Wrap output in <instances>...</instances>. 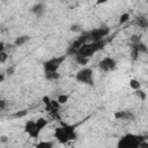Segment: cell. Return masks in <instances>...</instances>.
Here are the masks:
<instances>
[{
    "label": "cell",
    "instance_id": "obj_1",
    "mask_svg": "<svg viewBox=\"0 0 148 148\" xmlns=\"http://www.w3.org/2000/svg\"><path fill=\"white\" fill-rule=\"evenodd\" d=\"M54 138L57 139L58 142L60 143H67L68 141L75 140L76 139V133H75V127L73 125H67L64 124L60 127H57L54 130Z\"/></svg>",
    "mask_w": 148,
    "mask_h": 148
},
{
    "label": "cell",
    "instance_id": "obj_2",
    "mask_svg": "<svg viewBox=\"0 0 148 148\" xmlns=\"http://www.w3.org/2000/svg\"><path fill=\"white\" fill-rule=\"evenodd\" d=\"M47 125V120L45 118H38L37 120H28L24 125V132L31 139H38L40 132Z\"/></svg>",
    "mask_w": 148,
    "mask_h": 148
},
{
    "label": "cell",
    "instance_id": "obj_3",
    "mask_svg": "<svg viewBox=\"0 0 148 148\" xmlns=\"http://www.w3.org/2000/svg\"><path fill=\"white\" fill-rule=\"evenodd\" d=\"M104 46H105V42H104V40L84 43V44L77 50V54H80V56H82V57H86V58H90L92 54H95V53H97L98 51H101Z\"/></svg>",
    "mask_w": 148,
    "mask_h": 148
},
{
    "label": "cell",
    "instance_id": "obj_4",
    "mask_svg": "<svg viewBox=\"0 0 148 148\" xmlns=\"http://www.w3.org/2000/svg\"><path fill=\"white\" fill-rule=\"evenodd\" d=\"M146 140V138L143 135H139V134H126L124 135L119 142H118V147L121 148H136L140 146V143Z\"/></svg>",
    "mask_w": 148,
    "mask_h": 148
},
{
    "label": "cell",
    "instance_id": "obj_5",
    "mask_svg": "<svg viewBox=\"0 0 148 148\" xmlns=\"http://www.w3.org/2000/svg\"><path fill=\"white\" fill-rule=\"evenodd\" d=\"M75 80L80 83L83 84H88V86H94V73L91 68L84 67L82 69H80L76 74H75Z\"/></svg>",
    "mask_w": 148,
    "mask_h": 148
},
{
    "label": "cell",
    "instance_id": "obj_6",
    "mask_svg": "<svg viewBox=\"0 0 148 148\" xmlns=\"http://www.w3.org/2000/svg\"><path fill=\"white\" fill-rule=\"evenodd\" d=\"M67 56H59V57H52L50 58L49 60L44 61L43 64V67H44V71L45 73L46 72H58L59 67L62 65V62L65 61Z\"/></svg>",
    "mask_w": 148,
    "mask_h": 148
},
{
    "label": "cell",
    "instance_id": "obj_7",
    "mask_svg": "<svg viewBox=\"0 0 148 148\" xmlns=\"http://www.w3.org/2000/svg\"><path fill=\"white\" fill-rule=\"evenodd\" d=\"M109 32H110V29L108 27H101V28L92 29L91 31L88 32V35L91 42H99V40H103L104 37L109 35Z\"/></svg>",
    "mask_w": 148,
    "mask_h": 148
},
{
    "label": "cell",
    "instance_id": "obj_8",
    "mask_svg": "<svg viewBox=\"0 0 148 148\" xmlns=\"http://www.w3.org/2000/svg\"><path fill=\"white\" fill-rule=\"evenodd\" d=\"M98 67H99V69L103 71V72H112V71L116 69L117 62H116V60H114L113 58H111V57H105V58H103V59L98 62Z\"/></svg>",
    "mask_w": 148,
    "mask_h": 148
},
{
    "label": "cell",
    "instance_id": "obj_9",
    "mask_svg": "<svg viewBox=\"0 0 148 148\" xmlns=\"http://www.w3.org/2000/svg\"><path fill=\"white\" fill-rule=\"evenodd\" d=\"M114 118L117 120H130V119H133L134 116L130 111H116L114 112Z\"/></svg>",
    "mask_w": 148,
    "mask_h": 148
},
{
    "label": "cell",
    "instance_id": "obj_10",
    "mask_svg": "<svg viewBox=\"0 0 148 148\" xmlns=\"http://www.w3.org/2000/svg\"><path fill=\"white\" fill-rule=\"evenodd\" d=\"M31 13L35 14L37 17H40L45 13V5L42 2H38L31 7Z\"/></svg>",
    "mask_w": 148,
    "mask_h": 148
},
{
    "label": "cell",
    "instance_id": "obj_11",
    "mask_svg": "<svg viewBox=\"0 0 148 148\" xmlns=\"http://www.w3.org/2000/svg\"><path fill=\"white\" fill-rule=\"evenodd\" d=\"M135 25H138L141 29H148V18L146 16H138L134 21Z\"/></svg>",
    "mask_w": 148,
    "mask_h": 148
},
{
    "label": "cell",
    "instance_id": "obj_12",
    "mask_svg": "<svg viewBox=\"0 0 148 148\" xmlns=\"http://www.w3.org/2000/svg\"><path fill=\"white\" fill-rule=\"evenodd\" d=\"M29 39H30V37H29L28 35L18 36V37H16V38L14 39V45H15V46H22V45H24L27 42H29Z\"/></svg>",
    "mask_w": 148,
    "mask_h": 148
},
{
    "label": "cell",
    "instance_id": "obj_13",
    "mask_svg": "<svg viewBox=\"0 0 148 148\" xmlns=\"http://www.w3.org/2000/svg\"><path fill=\"white\" fill-rule=\"evenodd\" d=\"M131 46H134L139 51V53H143V54L148 53V46H146V44L142 43V42H140L138 44H131Z\"/></svg>",
    "mask_w": 148,
    "mask_h": 148
},
{
    "label": "cell",
    "instance_id": "obj_14",
    "mask_svg": "<svg viewBox=\"0 0 148 148\" xmlns=\"http://www.w3.org/2000/svg\"><path fill=\"white\" fill-rule=\"evenodd\" d=\"M60 76V74L58 72H46L45 73V79L49 80V81H54V80H58Z\"/></svg>",
    "mask_w": 148,
    "mask_h": 148
},
{
    "label": "cell",
    "instance_id": "obj_15",
    "mask_svg": "<svg viewBox=\"0 0 148 148\" xmlns=\"http://www.w3.org/2000/svg\"><path fill=\"white\" fill-rule=\"evenodd\" d=\"M75 61H76V64L84 66V65L88 64L89 58H86V57H82V56H80V54H76V56H75Z\"/></svg>",
    "mask_w": 148,
    "mask_h": 148
},
{
    "label": "cell",
    "instance_id": "obj_16",
    "mask_svg": "<svg viewBox=\"0 0 148 148\" xmlns=\"http://www.w3.org/2000/svg\"><path fill=\"white\" fill-rule=\"evenodd\" d=\"M130 87H131L133 90H138V89L141 88V83H140L138 80H135V79H131V80H130Z\"/></svg>",
    "mask_w": 148,
    "mask_h": 148
},
{
    "label": "cell",
    "instance_id": "obj_17",
    "mask_svg": "<svg viewBox=\"0 0 148 148\" xmlns=\"http://www.w3.org/2000/svg\"><path fill=\"white\" fill-rule=\"evenodd\" d=\"M36 147H38V148H51V147H53V142H51V141H42V142L37 143Z\"/></svg>",
    "mask_w": 148,
    "mask_h": 148
},
{
    "label": "cell",
    "instance_id": "obj_18",
    "mask_svg": "<svg viewBox=\"0 0 148 148\" xmlns=\"http://www.w3.org/2000/svg\"><path fill=\"white\" fill-rule=\"evenodd\" d=\"M57 101L59 102V104H65V103L68 102V95H66V94H61V95L58 96Z\"/></svg>",
    "mask_w": 148,
    "mask_h": 148
},
{
    "label": "cell",
    "instance_id": "obj_19",
    "mask_svg": "<svg viewBox=\"0 0 148 148\" xmlns=\"http://www.w3.org/2000/svg\"><path fill=\"white\" fill-rule=\"evenodd\" d=\"M128 20H130V14H128V13H124V14H121L120 17H119V24H124V23H126Z\"/></svg>",
    "mask_w": 148,
    "mask_h": 148
},
{
    "label": "cell",
    "instance_id": "obj_20",
    "mask_svg": "<svg viewBox=\"0 0 148 148\" xmlns=\"http://www.w3.org/2000/svg\"><path fill=\"white\" fill-rule=\"evenodd\" d=\"M139 51L134 47V46H131V59L132 60H136L138 59V57H139Z\"/></svg>",
    "mask_w": 148,
    "mask_h": 148
},
{
    "label": "cell",
    "instance_id": "obj_21",
    "mask_svg": "<svg viewBox=\"0 0 148 148\" xmlns=\"http://www.w3.org/2000/svg\"><path fill=\"white\" fill-rule=\"evenodd\" d=\"M141 42V37L139 36V35H132L131 37H130V43L131 44H138V43H140Z\"/></svg>",
    "mask_w": 148,
    "mask_h": 148
},
{
    "label": "cell",
    "instance_id": "obj_22",
    "mask_svg": "<svg viewBox=\"0 0 148 148\" xmlns=\"http://www.w3.org/2000/svg\"><path fill=\"white\" fill-rule=\"evenodd\" d=\"M135 95H136L139 98H141L142 101H143V99H146V96H147V95H146V92H145L143 90H141V89L135 90Z\"/></svg>",
    "mask_w": 148,
    "mask_h": 148
},
{
    "label": "cell",
    "instance_id": "obj_23",
    "mask_svg": "<svg viewBox=\"0 0 148 148\" xmlns=\"http://www.w3.org/2000/svg\"><path fill=\"white\" fill-rule=\"evenodd\" d=\"M82 45H83V44H82V43H81V42H80L77 38H76V39H75V40H74V42L71 44V46H73V47H74V49H76V50H79V49H80Z\"/></svg>",
    "mask_w": 148,
    "mask_h": 148
},
{
    "label": "cell",
    "instance_id": "obj_24",
    "mask_svg": "<svg viewBox=\"0 0 148 148\" xmlns=\"http://www.w3.org/2000/svg\"><path fill=\"white\" fill-rule=\"evenodd\" d=\"M7 58H8V54L5 52V50L3 51H0V62L3 64L7 60Z\"/></svg>",
    "mask_w": 148,
    "mask_h": 148
},
{
    "label": "cell",
    "instance_id": "obj_25",
    "mask_svg": "<svg viewBox=\"0 0 148 148\" xmlns=\"http://www.w3.org/2000/svg\"><path fill=\"white\" fill-rule=\"evenodd\" d=\"M27 114V111H20V112H16L15 114H14V117H23V116H25Z\"/></svg>",
    "mask_w": 148,
    "mask_h": 148
},
{
    "label": "cell",
    "instance_id": "obj_26",
    "mask_svg": "<svg viewBox=\"0 0 148 148\" xmlns=\"http://www.w3.org/2000/svg\"><path fill=\"white\" fill-rule=\"evenodd\" d=\"M43 102H44L45 104H51V101H50V98H49L47 96H44V97H43Z\"/></svg>",
    "mask_w": 148,
    "mask_h": 148
},
{
    "label": "cell",
    "instance_id": "obj_27",
    "mask_svg": "<svg viewBox=\"0 0 148 148\" xmlns=\"http://www.w3.org/2000/svg\"><path fill=\"white\" fill-rule=\"evenodd\" d=\"M5 106H6V102H5L3 99H1V101H0V109H1V110H3V109H5Z\"/></svg>",
    "mask_w": 148,
    "mask_h": 148
},
{
    "label": "cell",
    "instance_id": "obj_28",
    "mask_svg": "<svg viewBox=\"0 0 148 148\" xmlns=\"http://www.w3.org/2000/svg\"><path fill=\"white\" fill-rule=\"evenodd\" d=\"M13 73H14V67H10V68L7 69V74L8 75H13Z\"/></svg>",
    "mask_w": 148,
    "mask_h": 148
},
{
    "label": "cell",
    "instance_id": "obj_29",
    "mask_svg": "<svg viewBox=\"0 0 148 148\" xmlns=\"http://www.w3.org/2000/svg\"><path fill=\"white\" fill-rule=\"evenodd\" d=\"M79 30V27L77 25H72L71 27V31H77Z\"/></svg>",
    "mask_w": 148,
    "mask_h": 148
},
{
    "label": "cell",
    "instance_id": "obj_30",
    "mask_svg": "<svg viewBox=\"0 0 148 148\" xmlns=\"http://www.w3.org/2000/svg\"><path fill=\"white\" fill-rule=\"evenodd\" d=\"M108 1H109V0H97L96 3H97V5H102V3H105V2H108Z\"/></svg>",
    "mask_w": 148,
    "mask_h": 148
},
{
    "label": "cell",
    "instance_id": "obj_31",
    "mask_svg": "<svg viewBox=\"0 0 148 148\" xmlns=\"http://www.w3.org/2000/svg\"><path fill=\"white\" fill-rule=\"evenodd\" d=\"M3 79H5V76H3V74H1V77H0V82H2V81H3Z\"/></svg>",
    "mask_w": 148,
    "mask_h": 148
},
{
    "label": "cell",
    "instance_id": "obj_32",
    "mask_svg": "<svg viewBox=\"0 0 148 148\" xmlns=\"http://www.w3.org/2000/svg\"><path fill=\"white\" fill-rule=\"evenodd\" d=\"M146 1H147V3H148V0H146Z\"/></svg>",
    "mask_w": 148,
    "mask_h": 148
}]
</instances>
